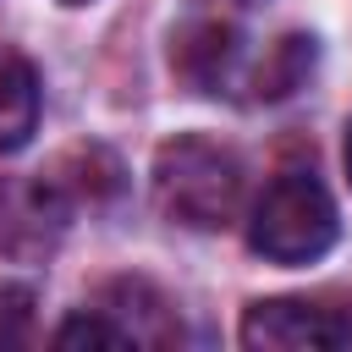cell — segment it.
<instances>
[{
    "label": "cell",
    "mask_w": 352,
    "mask_h": 352,
    "mask_svg": "<svg viewBox=\"0 0 352 352\" xmlns=\"http://www.w3.org/2000/svg\"><path fill=\"white\" fill-rule=\"evenodd\" d=\"M346 324L330 319V308H314L302 297H270L242 314V346L264 352H308V346H341Z\"/></svg>",
    "instance_id": "3957f363"
},
{
    "label": "cell",
    "mask_w": 352,
    "mask_h": 352,
    "mask_svg": "<svg viewBox=\"0 0 352 352\" xmlns=\"http://www.w3.org/2000/svg\"><path fill=\"white\" fill-rule=\"evenodd\" d=\"M138 336L104 314H72L60 330H55V346H132Z\"/></svg>",
    "instance_id": "ba28073f"
},
{
    "label": "cell",
    "mask_w": 352,
    "mask_h": 352,
    "mask_svg": "<svg viewBox=\"0 0 352 352\" xmlns=\"http://www.w3.org/2000/svg\"><path fill=\"white\" fill-rule=\"evenodd\" d=\"M154 192L160 209L192 231H220L242 209V165L231 148L209 138H170L154 154Z\"/></svg>",
    "instance_id": "6da1fadb"
},
{
    "label": "cell",
    "mask_w": 352,
    "mask_h": 352,
    "mask_svg": "<svg viewBox=\"0 0 352 352\" xmlns=\"http://www.w3.org/2000/svg\"><path fill=\"white\" fill-rule=\"evenodd\" d=\"M336 231V198L314 170H280L248 220V242L270 264H314L330 253Z\"/></svg>",
    "instance_id": "7a4b0ae2"
},
{
    "label": "cell",
    "mask_w": 352,
    "mask_h": 352,
    "mask_svg": "<svg viewBox=\"0 0 352 352\" xmlns=\"http://www.w3.org/2000/svg\"><path fill=\"white\" fill-rule=\"evenodd\" d=\"M314 72V38L308 33H286L264 50V60L253 66V94L258 99H286L302 88V77Z\"/></svg>",
    "instance_id": "8992f818"
},
{
    "label": "cell",
    "mask_w": 352,
    "mask_h": 352,
    "mask_svg": "<svg viewBox=\"0 0 352 352\" xmlns=\"http://www.w3.org/2000/svg\"><path fill=\"white\" fill-rule=\"evenodd\" d=\"M38 126V77L28 55L0 44V154H16Z\"/></svg>",
    "instance_id": "5b68a950"
},
{
    "label": "cell",
    "mask_w": 352,
    "mask_h": 352,
    "mask_svg": "<svg viewBox=\"0 0 352 352\" xmlns=\"http://www.w3.org/2000/svg\"><path fill=\"white\" fill-rule=\"evenodd\" d=\"M346 176H352V126H346Z\"/></svg>",
    "instance_id": "30bf717a"
},
{
    "label": "cell",
    "mask_w": 352,
    "mask_h": 352,
    "mask_svg": "<svg viewBox=\"0 0 352 352\" xmlns=\"http://www.w3.org/2000/svg\"><path fill=\"white\" fill-rule=\"evenodd\" d=\"M60 6H88V0H60Z\"/></svg>",
    "instance_id": "8fae6325"
},
{
    "label": "cell",
    "mask_w": 352,
    "mask_h": 352,
    "mask_svg": "<svg viewBox=\"0 0 352 352\" xmlns=\"http://www.w3.org/2000/svg\"><path fill=\"white\" fill-rule=\"evenodd\" d=\"M28 330H33V292L0 286V346H22Z\"/></svg>",
    "instance_id": "9c48e42d"
},
{
    "label": "cell",
    "mask_w": 352,
    "mask_h": 352,
    "mask_svg": "<svg viewBox=\"0 0 352 352\" xmlns=\"http://www.w3.org/2000/svg\"><path fill=\"white\" fill-rule=\"evenodd\" d=\"M242 6H253V0H242Z\"/></svg>",
    "instance_id": "7c38bea8"
},
{
    "label": "cell",
    "mask_w": 352,
    "mask_h": 352,
    "mask_svg": "<svg viewBox=\"0 0 352 352\" xmlns=\"http://www.w3.org/2000/svg\"><path fill=\"white\" fill-rule=\"evenodd\" d=\"M236 44H242L236 28H226V22H192V28H182V33L170 38V66H176L198 94H220V88L231 82L236 60H242Z\"/></svg>",
    "instance_id": "277c9868"
},
{
    "label": "cell",
    "mask_w": 352,
    "mask_h": 352,
    "mask_svg": "<svg viewBox=\"0 0 352 352\" xmlns=\"http://www.w3.org/2000/svg\"><path fill=\"white\" fill-rule=\"evenodd\" d=\"M44 182L55 187V198L66 192V198H88V204H94L99 192H116V187H121V165L110 160V148L88 143V148H72Z\"/></svg>",
    "instance_id": "52a82bcc"
}]
</instances>
